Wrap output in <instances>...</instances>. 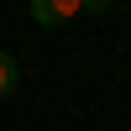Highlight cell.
<instances>
[{"mask_svg":"<svg viewBox=\"0 0 131 131\" xmlns=\"http://www.w3.org/2000/svg\"><path fill=\"white\" fill-rule=\"evenodd\" d=\"M115 0H84V10H110Z\"/></svg>","mask_w":131,"mask_h":131,"instance_id":"3957f363","label":"cell"},{"mask_svg":"<svg viewBox=\"0 0 131 131\" xmlns=\"http://www.w3.org/2000/svg\"><path fill=\"white\" fill-rule=\"evenodd\" d=\"M16 79H21V63L10 58V52H0V100H5L10 89H16Z\"/></svg>","mask_w":131,"mask_h":131,"instance_id":"7a4b0ae2","label":"cell"},{"mask_svg":"<svg viewBox=\"0 0 131 131\" xmlns=\"http://www.w3.org/2000/svg\"><path fill=\"white\" fill-rule=\"evenodd\" d=\"M84 10V0H31V21L37 26H63Z\"/></svg>","mask_w":131,"mask_h":131,"instance_id":"6da1fadb","label":"cell"}]
</instances>
